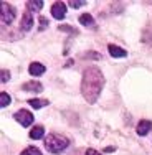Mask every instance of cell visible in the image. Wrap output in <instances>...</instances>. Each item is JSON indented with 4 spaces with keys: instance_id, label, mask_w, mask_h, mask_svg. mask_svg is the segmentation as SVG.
Listing matches in <instances>:
<instances>
[{
    "instance_id": "obj_22",
    "label": "cell",
    "mask_w": 152,
    "mask_h": 155,
    "mask_svg": "<svg viewBox=\"0 0 152 155\" xmlns=\"http://www.w3.org/2000/svg\"><path fill=\"white\" fill-rule=\"evenodd\" d=\"M86 155H101L98 152V150H94V149H90V150H86Z\"/></svg>"
},
{
    "instance_id": "obj_20",
    "label": "cell",
    "mask_w": 152,
    "mask_h": 155,
    "mask_svg": "<svg viewBox=\"0 0 152 155\" xmlns=\"http://www.w3.org/2000/svg\"><path fill=\"white\" fill-rule=\"evenodd\" d=\"M60 30H61V31H66V33H76L75 28H73V27H68V25H61Z\"/></svg>"
},
{
    "instance_id": "obj_5",
    "label": "cell",
    "mask_w": 152,
    "mask_h": 155,
    "mask_svg": "<svg viewBox=\"0 0 152 155\" xmlns=\"http://www.w3.org/2000/svg\"><path fill=\"white\" fill-rule=\"evenodd\" d=\"M51 15L56 18V20H63L66 15V3H63V2L53 3V7H51Z\"/></svg>"
},
{
    "instance_id": "obj_7",
    "label": "cell",
    "mask_w": 152,
    "mask_h": 155,
    "mask_svg": "<svg viewBox=\"0 0 152 155\" xmlns=\"http://www.w3.org/2000/svg\"><path fill=\"white\" fill-rule=\"evenodd\" d=\"M150 129H152V122H150V120L142 119L139 124H137L136 132H137V135H147V132H150Z\"/></svg>"
},
{
    "instance_id": "obj_17",
    "label": "cell",
    "mask_w": 152,
    "mask_h": 155,
    "mask_svg": "<svg viewBox=\"0 0 152 155\" xmlns=\"http://www.w3.org/2000/svg\"><path fill=\"white\" fill-rule=\"evenodd\" d=\"M0 104H2V107H7V106L10 104V96L7 94V93L0 94Z\"/></svg>"
},
{
    "instance_id": "obj_19",
    "label": "cell",
    "mask_w": 152,
    "mask_h": 155,
    "mask_svg": "<svg viewBox=\"0 0 152 155\" xmlns=\"http://www.w3.org/2000/svg\"><path fill=\"white\" fill-rule=\"evenodd\" d=\"M8 79H10L8 69H2V83H8Z\"/></svg>"
},
{
    "instance_id": "obj_12",
    "label": "cell",
    "mask_w": 152,
    "mask_h": 155,
    "mask_svg": "<svg viewBox=\"0 0 152 155\" xmlns=\"http://www.w3.org/2000/svg\"><path fill=\"white\" fill-rule=\"evenodd\" d=\"M79 23L83 25V27H88V28H93L94 27V18H93L90 13H83V15L79 17Z\"/></svg>"
},
{
    "instance_id": "obj_21",
    "label": "cell",
    "mask_w": 152,
    "mask_h": 155,
    "mask_svg": "<svg viewBox=\"0 0 152 155\" xmlns=\"http://www.w3.org/2000/svg\"><path fill=\"white\" fill-rule=\"evenodd\" d=\"M48 27V20H46V18H40V30H45V28Z\"/></svg>"
},
{
    "instance_id": "obj_8",
    "label": "cell",
    "mask_w": 152,
    "mask_h": 155,
    "mask_svg": "<svg viewBox=\"0 0 152 155\" xmlns=\"http://www.w3.org/2000/svg\"><path fill=\"white\" fill-rule=\"evenodd\" d=\"M23 91H30V93H42L43 91V84L42 83H36V81H28L22 86Z\"/></svg>"
},
{
    "instance_id": "obj_18",
    "label": "cell",
    "mask_w": 152,
    "mask_h": 155,
    "mask_svg": "<svg viewBox=\"0 0 152 155\" xmlns=\"http://www.w3.org/2000/svg\"><path fill=\"white\" fill-rule=\"evenodd\" d=\"M84 58H88V60H93V58H94V60H101V54H99V53H93V51H88Z\"/></svg>"
},
{
    "instance_id": "obj_15",
    "label": "cell",
    "mask_w": 152,
    "mask_h": 155,
    "mask_svg": "<svg viewBox=\"0 0 152 155\" xmlns=\"http://www.w3.org/2000/svg\"><path fill=\"white\" fill-rule=\"evenodd\" d=\"M20 155H42V152H40V149H36V147H28V149H25Z\"/></svg>"
},
{
    "instance_id": "obj_3",
    "label": "cell",
    "mask_w": 152,
    "mask_h": 155,
    "mask_svg": "<svg viewBox=\"0 0 152 155\" xmlns=\"http://www.w3.org/2000/svg\"><path fill=\"white\" fill-rule=\"evenodd\" d=\"M13 20H15V8L10 3L2 2V21L5 25H10Z\"/></svg>"
},
{
    "instance_id": "obj_4",
    "label": "cell",
    "mask_w": 152,
    "mask_h": 155,
    "mask_svg": "<svg viewBox=\"0 0 152 155\" xmlns=\"http://www.w3.org/2000/svg\"><path fill=\"white\" fill-rule=\"evenodd\" d=\"M15 120L20 122V125H23V127H28L33 122V114L28 112L27 109H20L18 112H15Z\"/></svg>"
},
{
    "instance_id": "obj_10",
    "label": "cell",
    "mask_w": 152,
    "mask_h": 155,
    "mask_svg": "<svg viewBox=\"0 0 152 155\" xmlns=\"http://www.w3.org/2000/svg\"><path fill=\"white\" fill-rule=\"evenodd\" d=\"M28 71H30L32 76H42L43 73H45V66H43L42 63H32Z\"/></svg>"
},
{
    "instance_id": "obj_9",
    "label": "cell",
    "mask_w": 152,
    "mask_h": 155,
    "mask_svg": "<svg viewBox=\"0 0 152 155\" xmlns=\"http://www.w3.org/2000/svg\"><path fill=\"white\" fill-rule=\"evenodd\" d=\"M107 50H109V53H111V56H113V58H126V56H127V51L122 50L121 46L109 45V46H107Z\"/></svg>"
},
{
    "instance_id": "obj_14",
    "label": "cell",
    "mask_w": 152,
    "mask_h": 155,
    "mask_svg": "<svg viewBox=\"0 0 152 155\" xmlns=\"http://www.w3.org/2000/svg\"><path fill=\"white\" fill-rule=\"evenodd\" d=\"M28 104H30L33 109H42V107H45V106H48V101L46 99H30Z\"/></svg>"
},
{
    "instance_id": "obj_1",
    "label": "cell",
    "mask_w": 152,
    "mask_h": 155,
    "mask_svg": "<svg viewBox=\"0 0 152 155\" xmlns=\"http://www.w3.org/2000/svg\"><path fill=\"white\" fill-rule=\"evenodd\" d=\"M104 76H103L101 69L90 66L84 69L83 79H81V94L90 104H94L98 101L99 94H101L103 87H104Z\"/></svg>"
},
{
    "instance_id": "obj_23",
    "label": "cell",
    "mask_w": 152,
    "mask_h": 155,
    "mask_svg": "<svg viewBox=\"0 0 152 155\" xmlns=\"http://www.w3.org/2000/svg\"><path fill=\"white\" fill-rule=\"evenodd\" d=\"M104 152H114V147H107V149H104Z\"/></svg>"
},
{
    "instance_id": "obj_13",
    "label": "cell",
    "mask_w": 152,
    "mask_h": 155,
    "mask_svg": "<svg viewBox=\"0 0 152 155\" xmlns=\"http://www.w3.org/2000/svg\"><path fill=\"white\" fill-rule=\"evenodd\" d=\"M43 134H45V127H43V125H35V127H33L32 130H30V137H32L33 140L42 139Z\"/></svg>"
},
{
    "instance_id": "obj_16",
    "label": "cell",
    "mask_w": 152,
    "mask_h": 155,
    "mask_svg": "<svg viewBox=\"0 0 152 155\" xmlns=\"http://www.w3.org/2000/svg\"><path fill=\"white\" fill-rule=\"evenodd\" d=\"M86 0H69L68 2V5L71 7V8H79V7H83V5H86Z\"/></svg>"
},
{
    "instance_id": "obj_6",
    "label": "cell",
    "mask_w": 152,
    "mask_h": 155,
    "mask_svg": "<svg viewBox=\"0 0 152 155\" xmlns=\"http://www.w3.org/2000/svg\"><path fill=\"white\" fill-rule=\"evenodd\" d=\"M32 27H33V17H32L30 12H25L23 17H22L20 30L22 31H28V30H32Z\"/></svg>"
},
{
    "instance_id": "obj_11",
    "label": "cell",
    "mask_w": 152,
    "mask_h": 155,
    "mask_svg": "<svg viewBox=\"0 0 152 155\" xmlns=\"http://www.w3.org/2000/svg\"><path fill=\"white\" fill-rule=\"evenodd\" d=\"M43 8V0H30L27 2V12H40Z\"/></svg>"
},
{
    "instance_id": "obj_2",
    "label": "cell",
    "mask_w": 152,
    "mask_h": 155,
    "mask_svg": "<svg viewBox=\"0 0 152 155\" xmlns=\"http://www.w3.org/2000/svg\"><path fill=\"white\" fill-rule=\"evenodd\" d=\"M68 145H69V140L60 134L53 132V134L45 137V147L48 149V152H51V153H61L65 149H68Z\"/></svg>"
}]
</instances>
